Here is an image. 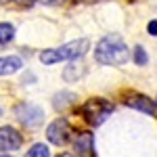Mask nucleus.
Wrapping results in <instances>:
<instances>
[{
  "label": "nucleus",
  "instance_id": "4",
  "mask_svg": "<svg viewBox=\"0 0 157 157\" xmlns=\"http://www.w3.org/2000/svg\"><path fill=\"white\" fill-rule=\"evenodd\" d=\"M15 117L25 128H38L44 124V109L34 105V103H19L15 107Z\"/></svg>",
  "mask_w": 157,
  "mask_h": 157
},
{
  "label": "nucleus",
  "instance_id": "14",
  "mask_svg": "<svg viewBox=\"0 0 157 157\" xmlns=\"http://www.w3.org/2000/svg\"><path fill=\"white\" fill-rule=\"evenodd\" d=\"M147 61H149V57H147V50L143 48V46H136V48H134V63L143 67V65H147Z\"/></svg>",
  "mask_w": 157,
  "mask_h": 157
},
{
  "label": "nucleus",
  "instance_id": "3",
  "mask_svg": "<svg viewBox=\"0 0 157 157\" xmlns=\"http://www.w3.org/2000/svg\"><path fill=\"white\" fill-rule=\"evenodd\" d=\"M113 109H115L113 103H109L107 98H90L82 105L80 113L90 126H101L103 121H107V117L113 113Z\"/></svg>",
  "mask_w": 157,
  "mask_h": 157
},
{
  "label": "nucleus",
  "instance_id": "5",
  "mask_svg": "<svg viewBox=\"0 0 157 157\" xmlns=\"http://www.w3.org/2000/svg\"><path fill=\"white\" fill-rule=\"evenodd\" d=\"M46 138H48V143H52V145H57V147L67 145L69 138H71V126H69V121L59 117V120L52 121V124H48Z\"/></svg>",
  "mask_w": 157,
  "mask_h": 157
},
{
  "label": "nucleus",
  "instance_id": "2",
  "mask_svg": "<svg viewBox=\"0 0 157 157\" xmlns=\"http://www.w3.org/2000/svg\"><path fill=\"white\" fill-rule=\"evenodd\" d=\"M90 48V42L86 38H80V40H71L67 44H63L59 48H46L40 52V61L44 65H55V63H61V61H75L80 57H84Z\"/></svg>",
  "mask_w": 157,
  "mask_h": 157
},
{
  "label": "nucleus",
  "instance_id": "16",
  "mask_svg": "<svg viewBox=\"0 0 157 157\" xmlns=\"http://www.w3.org/2000/svg\"><path fill=\"white\" fill-rule=\"evenodd\" d=\"M17 4H21V6H32L34 2H38V0H15Z\"/></svg>",
  "mask_w": 157,
  "mask_h": 157
},
{
  "label": "nucleus",
  "instance_id": "18",
  "mask_svg": "<svg viewBox=\"0 0 157 157\" xmlns=\"http://www.w3.org/2000/svg\"><path fill=\"white\" fill-rule=\"evenodd\" d=\"M57 157H75V155H71V153H61V155H57Z\"/></svg>",
  "mask_w": 157,
  "mask_h": 157
},
{
  "label": "nucleus",
  "instance_id": "1",
  "mask_svg": "<svg viewBox=\"0 0 157 157\" xmlns=\"http://www.w3.org/2000/svg\"><path fill=\"white\" fill-rule=\"evenodd\" d=\"M128 57H130L128 44L117 34L101 38L98 44L94 46V61L101 65H124Z\"/></svg>",
  "mask_w": 157,
  "mask_h": 157
},
{
  "label": "nucleus",
  "instance_id": "10",
  "mask_svg": "<svg viewBox=\"0 0 157 157\" xmlns=\"http://www.w3.org/2000/svg\"><path fill=\"white\" fill-rule=\"evenodd\" d=\"M75 101H78V94L67 92V90H61L59 94H55V97H52V107L57 109V111H63V109L71 107Z\"/></svg>",
  "mask_w": 157,
  "mask_h": 157
},
{
  "label": "nucleus",
  "instance_id": "21",
  "mask_svg": "<svg viewBox=\"0 0 157 157\" xmlns=\"http://www.w3.org/2000/svg\"><path fill=\"white\" fill-rule=\"evenodd\" d=\"M155 103H157V101H155Z\"/></svg>",
  "mask_w": 157,
  "mask_h": 157
},
{
  "label": "nucleus",
  "instance_id": "20",
  "mask_svg": "<svg viewBox=\"0 0 157 157\" xmlns=\"http://www.w3.org/2000/svg\"><path fill=\"white\" fill-rule=\"evenodd\" d=\"M0 2H4V0H0Z\"/></svg>",
  "mask_w": 157,
  "mask_h": 157
},
{
  "label": "nucleus",
  "instance_id": "17",
  "mask_svg": "<svg viewBox=\"0 0 157 157\" xmlns=\"http://www.w3.org/2000/svg\"><path fill=\"white\" fill-rule=\"evenodd\" d=\"M42 2H48V4H57V2H63V0H42Z\"/></svg>",
  "mask_w": 157,
  "mask_h": 157
},
{
  "label": "nucleus",
  "instance_id": "9",
  "mask_svg": "<svg viewBox=\"0 0 157 157\" xmlns=\"http://www.w3.org/2000/svg\"><path fill=\"white\" fill-rule=\"evenodd\" d=\"M23 67V61L21 57H0V75H11V73H17Z\"/></svg>",
  "mask_w": 157,
  "mask_h": 157
},
{
  "label": "nucleus",
  "instance_id": "12",
  "mask_svg": "<svg viewBox=\"0 0 157 157\" xmlns=\"http://www.w3.org/2000/svg\"><path fill=\"white\" fill-rule=\"evenodd\" d=\"M84 73V65L82 63H71L69 67H65V71H63V78L67 80V82H75L80 75Z\"/></svg>",
  "mask_w": 157,
  "mask_h": 157
},
{
  "label": "nucleus",
  "instance_id": "11",
  "mask_svg": "<svg viewBox=\"0 0 157 157\" xmlns=\"http://www.w3.org/2000/svg\"><path fill=\"white\" fill-rule=\"evenodd\" d=\"M15 38V25L9 21H0V44H9Z\"/></svg>",
  "mask_w": 157,
  "mask_h": 157
},
{
  "label": "nucleus",
  "instance_id": "7",
  "mask_svg": "<svg viewBox=\"0 0 157 157\" xmlns=\"http://www.w3.org/2000/svg\"><path fill=\"white\" fill-rule=\"evenodd\" d=\"M124 103H126L128 107L140 111V113H147V115H157V103H155V101H151L149 97H145V94H138V92L126 94Z\"/></svg>",
  "mask_w": 157,
  "mask_h": 157
},
{
  "label": "nucleus",
  "instance_id": "13",
  "mask_svg": "<svg viewBox=\"0 0 157 157\" xmlns=\"http://www.w3.org/2000/svg\"><path fill=\"white\" fill-rule=\"evenodd\" d=\"M25 157H50V149L44 143H36L29 147V151L25 153Z\"/></svg>",
  "mask_w": 157,
  "mask_h": 157
},
{
  "label": "nucleus",
  "instance_id": "19",
  "mask_svg": "<svg viewBox=\"0 0 157 157\" xmlns=\"http://www.w3.org/2000/svg\"><path fill=\"white\" fill-rule=\"evenodd\" d=\"M0 157H11V155H0Z\"/></svg>",
  "mask_w": 157,
  "mask_h": 157
},
{
  "label": "nucleus",
  "instance_id": "8",
  "mask_svg": "<svg viewBox=\"0 0 157 157\" xmlns=\"http://www.w3.org/2000/svg\"><path fill=\"white\" fill-rule=\"evenodd\" d=\"M75 157H92L94 155V136L90 132H80L73 140Z\"/></svg>",
  "mask_w": 157,
  "mask_h": 157
},
{
  "label": "nucleus",
  "instance_id": "6",
  "mask_svg": "<svg viewBox=\"0 0 157 157\" xmlns=\"http://www.w3.org/2000/svg\"><path fill=\"white\" fill-rule=\"evenodd\" d=\"M23 145V136L17 128L13 126H0V151L4 153H13L19 151Z\"/></svg>",
  "mask_w": 157,
  "mask_h": 157
},
{
  "label": "nucleus",
  "instance_id": "15",
  "mask_svg": "<svg viewBox=\"0 0 157 157\" xmlns=\"http://www.w3.org/2000/svg\"><path fill=\"white\" fill-rule=\"evenodd\" d=\"M147 32H149L151 36H157V19L149 21V25H147Z\"/></svg>",
  "mask_w": 157,
  "mask_h": 157
}]
</instances>
